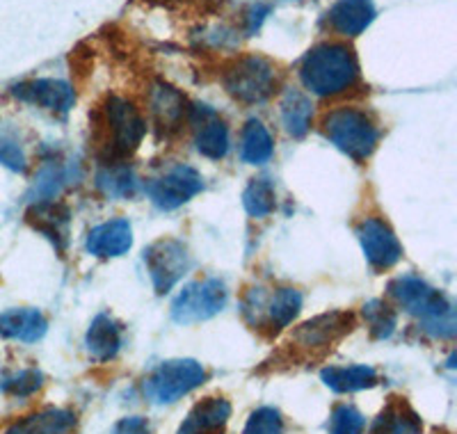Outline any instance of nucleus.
Instances as JSON below:
<instances>
[{"label":"nucleus","instance_id":"obj_1","mask_svg":"<svg viewBox=\"0 0 457 434\" xmlns=\"http://www.w3.org/2000/svg\"><path fill=\"white\" fill-rule=\"evenodd\" d=\"M304 88L318 96H337L354 88L359 80V63L348 44L328 42L312 48L300 67Z\"/></svg>","mask_w":457,"mask_h":434},{"label":"nucleus","instance_id":"obj_2","mask_svg":"<svg viewBox=\"0 0 457 434\" xmlns=\"http://www.w3.org/2000/svg\"><path fill=\"white\" fill-rule=\"evenodd\" d=\"M389 295L407 313L419 315L423 321V330L432 331V337H455V315H453L451 302L430 284L407 274V277H398L391 281Z\"/></svg>","mask_w":457,"mask_h":434},{"label":"nucleus","instance_id":"obj_3","mask_svg":"<svg viewBox=\"0 0 457 434\" xmlns=\"http://www.w3.org/2000/svg\"><path fill=\"white\" fill-rule=\"evenodd\" d=\"M99 140L105 146L110 161H121L142 145L146 124L130 101L121 96H108L101 108Z\"/></svg>","mask_w":457,"mask_h":434},{"label":"nucleus","instance_id":"obj_4","mask_svg":"<svg viewBox=\"0 0 457 434\" xmlns=\"http://www.w3.org/2000/svg\"><path fill=\"white\" fill-rule=\"evenodd\" d=\"M322 133L353 161L370 158L379 140V130L370 114L359 108H337L322 117Z\"/></svg>","mask_w":457,"mask_h":434},{"label":"nucleus","instance_id":"obj_5","mask_svg":"<svg viewBox=\"0 0 457 434\" xmlns=\"http://www.w3.org/2000/svg\"><path fill=\"white\" fill-rule=\"evenodd\" d=\"M302 309V295L295 288H254L245 295L243 313L254 330L268 337L291 325Z\"/></svg>","mask_w":457,"mask_h":434},{"label":"nucleus","instance_id":"obj_6","mask_svg":"<svg viewBox=\"0 0 457 434\" xmlns=\"http://www.w3.org/2000/svg\"><path fill=\"white\" fill-rule=\"evenodd\" d=\"M354 327H357V318L350 311L316 315L293 331L288 347L293 350V357L322 359L338 341L348 337Z\"/></svg>","mask_w":457,"mask_h":434},{"label":"nucleus","instance_id":"obj_7","mask_svg":"<svg viewBox=\"0 0 457 434\" xmlns=\"http://www.w3.org/2000/svg\"><path fill=\"white\" fill-rule=\"evenodd\" d=\"M222 85L236 101L261 104L275 92L277 71L270 60L265 57L243 55L224 69Z\"/></svg>","mask_w":457,"mask_h":434},{"label":"nucleus","instance_id":"obj_8","mask_svg":"<svg viewBox=\"0 0 457 434\" xmlns=\"http://www.w3.org/2000/svg\"><path fill=\"white\" fill-rule=\"evenodd\" d=\"M206 382V368L195 359H170L145 380V396L156 405H171Z\"/></svg>","mask_w":457,"mask_h":434},{"label":"nucleus","instance_id":"obj_9","mask_svg":"<svg viewBox=\"0 0 457 434\" xmlns=\"http://www.w3.org/2000/svg\"><path fill=\"white\" fill-rule=\"evenodd\" d=\"M228 300V290L224 281L206 280L195 281L179 293L171 302V318L179 325H193V322L208 321L224 309Z\"/></svg>","mask_w":457,"mask_h":434},{"label":"nucleus","instance_id":"obj_10","mask_svg":"<svg viewBox=\"0 0 457 434\" xmlns=\"http://www.w3.org/2000/svg\"><path fill=\"white\" fill-rule=\"evenodd\" d=\"M145 265L156 293H170L190 268V254L181 240L162 238L145 249Z\"/></svg>","mask_w":457,"mask_h":434},{"label":"nucleus","instance_id":"obj_11","mask_svg":"<svg viewBox=\"0 0 457 434\" xmlns=\"http://www.w3.org/2000/svg\"><path fill=\"white\" fill-rule=\"evenodd\" d=\"M204 190V179L190 165H177L146 183V195L162 211H174Z\"/></svg>","mask_w":457,"mask_h":434},{"label":"nucleus","instance_id":"obj_12","mask_svg":"<svg viewBox=\"0 0 457 434\" xmlns=\"http://www.w3.org/2000/svg\"><path fill=\"white\" fill-rule=\"evenodd\" d=\"M357 238L364 249V256L375 270H389L403 256L398 238H395L394 229L379 220V217H366L357 224Z\"/></svg>","mask_w":457,"mask_h":434},{"label":"nucleus","instance_id":"obj_13","mask_svg":"<svg viewBox=\"0 0 457 434\" xmlns=\"http://www.w3.org/2000/svg\"><path fill=\"white\" fill-rule=\"evenodd\" d=\"M12 94L26 101V104L39 105V108L48 110L53 114H67L73 108V104H76L73 89L67 83H62V80H51V78L16 85Z\"/></svg>","mask_w":457,"mask_h":434},{"label":"nucleus","instance_id":"obj_14","mask_svg":"<svg viewBox=\"0 0 457 434\" xmlns=\"http://www.w3.org/2000/svg\"><path fill=\"white\" fill-rule=\"evenodd\" d=\"M190 121L197 126V135H195V146L202 155L211 158V161H220L228 151V129L222 120L208 105H195L187 113Z\"/></svg>","mask_w":457,"mask_h":434},{"label":"nucleus","instance_id":"obj_15","mask_svg":"<svg viewBox=\"0 0 457 434\" xmlns=\"http://www.w3.org/2000/svg\"><path fill=\"white\" fill-rule=\"evenodd\" d=\"M69 208L64 204L53 202H37L28 208L26 220L32 224V229H37L39 233H44L48 240L57 247V252H64L69 243Z\"/></svg>","mask_w":457,"mask_h":434},{"label":"nucleus","instance_id":"obj_16","mask_svg":"<svg viewBox=\"0 0 457 434\" xmlns=\"http://www.w3.org/2000/svg\"><path fill=\"white\" fill-rule=\"evenodd\" d=\"M231 416V403L227 398H204L179 425L177 434H222Z\"/></svg>","mask_w":457,"mask_h":434},{"label":"nucleus","instance_id":"obj_17","mask_svg":"<svg viewBox=\"0 0 457 434\" xmlns=\"http://www.w3.org/2000/svg\"><path fill=\"white\" fill-rule=\"evenodd\" d=\"M133 245V229L126 220H110V222L94 227L87 236V252L99 259H117Z\"/></svg>","mask_w":457,"mask_h":434},{"label":"nucleus","instance_id":"obj_18","mask_svg":"<svg viewBox=\"0 0 457 434\" xmlns=\"http://www.w3.org/2000/svg\"><path fill=\"white\" fill-rule=\"evenodd\" d=\"M149 108H151V117H154L156 126L165 135L179 130V126H181V121L186 120V114H187L183 94L177 92V89L170 88V85L165 83H156L154 88H151Z\"/></svg>","mask_w":457,"mask_h":434},{"label":"nucleus","instance_id":"obj_19","mask_svg":"<svg viewBox=\"0 0 457 434\" xmlns=\"http://www.w3.org/2000/svg\"><path fill=\"white\" fill-rule=\"evenodd\" d=\"M423 421L405 398H391L378 419L370 425L369 434H421Z\"/></svg>","mask_w":457,"mask_h":434},{"label":"nucleus","instance_id":"obj_20","mask_svg":"<svg viewBox=\"0 0 457 434\" xmlns=\"http://www.w3.org/2000/svg\"><path fill=\"white\" fill-rule=\"evenodd\" d=\"M73 428H76V413L69 409L46 407L12 423L5 434H71Z\"/></svg>","mask_w":457,"mask_h":434},{"label":"nucleus","instance_id":"obj_21","mask_svg":"<svg viewBox=\"0 0 457 434\" xmlns=\"http://www.w3.org/2000/svg\"><path fill=\"white\" fill-rule=\"evenodd\" d=\"M48 322L42 311L37 309H12L0 313V337L10 341L35 343L44 338Z\"/></svg>","mask_w":457,"mask_h":434},{"label":"nucleus","instance_id":"obj_22","mask_svg":"<svg viewBox=\"0 0 457 434\" xmlns=\"http://www.w3.org/2000/svg\"><path fill=\"white\" fill-rule=\"evenodd\" d=\"M373 0H338L328 12L329 28L343 37H357L373 21Z\"/></svg>","mask_w":457,"mask_h":434},{"label":"nucleus","instance_id":"obj_23","mask_svg":"<svg viewBox=\"0 0 457 434\" xmlns=\"http://www.w3.org/2000/svg\"><path fill=\"white\" fill-rule=\"evenodd\" d=\"M85 346L96 362H110L121 350V325L108 313L96 315L87 330Z\"/></svg>","mask_w":457,"mask_h":434},{"label":"nucleus","instance_id":"obj_24","mask_svg":"<svg viewBox=\"0 0 457 434\" xmlns=\"http://www.w3.org/2000/svg\"><path fill=\"white\" fill-rule=\"evenodd\" d=\"M320 378L334 393H354L373 388L378 384V371L370 366H329L322 368Z\"/></svg>","mask_w":457,"mask_h":434},{"label":"nucleus","instance_id":"obj_25","mask_svg":"<svg viewBox=\"0 0 457 434\" xmlns=\"http://www.w3.org/2000/svg\"><path fill=\"white\" fill-rule=\"evenodd\" d=\"M96 186L105 196L112 199H129L136 195L137 179L129 165H121V161L105 163L99 171H96Z\"/></svg>","mask_w":457,"mask_h":434},{"label":"nucleus","instance_id":"obj_26","mask_svg":"<svg viewBox=\"0 0 457 434\" xmlns=\"http://www.w3.org/2000/svg\"><path fill=\"white\" fill-rule=\"evenodd\" d=\"M275 154V145L263 124L259 120H250L240 135V158L250 165H263Z\"/></svg>","mask_w":457,"mask_h":434},{"label":"nucleus","instance_id":"obj_27","mask_svg":"<svg viewBox=\"0 0 457 434\" xmlns=\"http://www.w3.org/2000/svg\"><path fill=\"white\" fill-rule=\"evenodd\" d=\"M313 105L307 96L297 89H288L281 101V121L293 138H304L312 129Z\"/></svg>","mask_w":457,"mask_h":434},{"label":"nucleus","instance_id":"obj_28","mask_svg":"<svg viewBox=\"0 0 457 434\" xmlns=\"http://www.w3.org/2000/svg\"><path fill=\"white\" fill-rule=\"evenodd\" d=\"M71 167H62V165H51L44 167L37 176L35 186H32V204L37 202H53L60 192H62L64 186L71 183Z\"/></svg>","mask_w":457,"mask_h":434},{"label":"nucleus","instance_id":"obj_29","mask_svg":"<svg viewBox=\"0 0 457 434\" xmlns=\"http://www.w3.org/2000/svg\"><path fill=\"white\" fill-rule=\"evenodd\" d=\"M277 195L275 186H272L268 179H254L250 186L245 188L243 192V206L245 211L250 213L252 217L261 220V217H268L275 211Z\"/></svg>","mask_w":457,"mask_h":434},{"label":"nucleus","instance_id":"obj_30","mask_svg":"<svg viewBox=\"0 0 457 434\" xmlns=\"http://www.w3.org/2000/svg\"><path fill=\"white\" fill-rule=\"evenodd\" d=\"M361 313H364V321L369 325L373 338H379V341L389 338L395 331V325H398V313H395V309H391L382 300H373L369 305H364Z\"/></svg>","mask_w":457,"mask_h":434},{"label":"nucleus","instance_id":"obj_31","mask_svg":"<svg viewBox=\"0 0 457 434\" xmlns=\"http://www.w3.org/2000/svg\"><path fill=\"white\" fill-rule=\"evenodd\" d=\"M42 384V371H37V368H23V371L0 378V391H5L7 396H14V398H28V396L39 391Z\"/></svg>","mask_w":457,"mask_h":434},{"label":"nucleus","instance_id":"obj_32","mask_svg":"<svg viewBox=\"0 0 457 434\" xmlns=\"http://www.w3.org/2000/svg\"><path fill=\"white\" fill-rule=\"evenodd\" d=\"M366 428L364 413L353 405H337L329 416V434H361Z\"/></svg>","mask_w":457,"mask_h":434},{"label":"nucleus","instance_id":"obj_33","mask_svg":"<svg viewBox=\"0 0 457 434\" xmlns=\"http://www.w3.org/2000/svg\"><path fill=\"white\" fill-rule=\"evenodd\" d=\"M284 419H281L279 409L275 407H261L252 412L247 419L243 434H284Z\"/></svg>","mask_w":457,"mask_h":434},{"label":"nucleus","instance_id":"obj_34","mask_svg":"<svg viewBox=\"0 0 457 434\" xmlns=\"http://www.w3.org/2000/svg\"><path fill=\"white\" fill-rule=\"evenodd\" d=\"M0 165H5L7 170L23 174L28 170V163L21 146L12 140H0Z\"/></svg>","mask_w":457,"mask_h":434},{"label":"nucleus","instance_id":"obj_35","mask_svg":"<svg viewBox=\"0 0 457 434\" xmlns=\"http://www.w3.org/2000/svg\"><path fill=\"white\" fill-rule=\"evenodd\" d=\"M110 434H151V425L142 416H129V419H121L120 423H114Z\"/></svg>","mask_w":457,"mask_h":434}]
</instances>
